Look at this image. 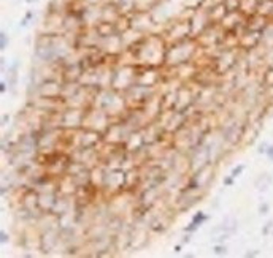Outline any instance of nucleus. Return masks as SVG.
Masks as SVG:
<instances>
[{
	"label": "nucleus",
	"mask_w": 273,
	"mask_h": 258,
	"mask_svg": "<svg viewBox=\"0 0 273 258\" xmlns=\"http://www.w3.org/2000/svg\"><path fill=\"white\" fill-rule=\"evenodd\" d=\"M243 169H244V166H243V165H238L237 168H233V171H232V176H233V177H237L238 174L243 171Z\"/></svg>",
	"instance_id": "nucleus-7"
},
{
	"label": "nucleus",
	"mask_w": 273,
	"mask_h": 258,
	"mask_svg": "<svg viewBox=\"0 0 273 258\" xmlns=\"http://www.w3.org/2000/svg\"><path fill=\"white\" fill-rule=\"evenodd\" d=\"M95 54L99 56V60H94V62H91L89 63V68H95V67H100L102 63H103V59L106 57V54L102 51L100 48H95ZM92 48H91V51H89V54H87V57H86V60H92Z\"/></svg>",
	"instance_id": "nucleus-2"
},
{
	"label": "nucleus",
	"mask_w": 273,
	"mask_h": 258,
	"mask_svg": "<svg viewBox=\"0 0 273 258\" xmlns=\"http://www.w3.org/2000/svg\"><path fill=\"white\" fill-rule=\"evenodd\" d=\"M32 17H34V13H32V11H27V15L24 16V19H22L21 25H22V27L29 25V22H30V19H32Z\"/></svg>",
	"instance_id": "nucleus-5"
},
{
	"label": "nucleus",
	"mask_w": 273,
	"mask_h": 258,
	"mask_svg": "<svg viewBox=\"0 0 273 258\" xmlns=\"http://www.w3.org/2000/svg\"><path fill=\"white\" fill-rule=\"evenodd\" d=\"M267 155L270 158H273V146H270V149H267Z\"/></svg>",
	"instance_id": "nucleus-11"
},
{
	"label": "nucleus",
	"mask_w": 273,
	"mask_h": 258,
	"mask_svg": "<svg viewBox=\"0 0 273 258\" xmlns=\"http://www.w3.org/2000/svg\"><path fill=\"white\" fill-rule=\"evenodd\" d=\"M224 184H225V185H232V184H233V176L232 177H225L224 179Z\"/></svg>",
	"instance_id": "nucleus-10"
},
{
	"label": "nucleus",
	"mask_w": 273,
	"mask_h": 258,
	"mask_svg": "<svg viewBox=\"0 0 273 258\" xmlns=\"http://www.w3.org/2000/svg\"><path fill=\"white\" fill-rule=\"evenodd\" d=\"M5 242H8V234L7 231H2L0 233V244H5Z\"/></svg>",
	"instance_id": "nucleus-9"
},
{
	"label": "nucleus",
	"mask_w": 273,
	"mask_h": 258,
	"mask_svg": "<svg viewBox=\"0 0 273 258\" xmlns=\"http://www.w3.org/2000/svg\"><path fill=\"white\" fill-rule=\"evenodd\" d=\"M206 220V215H203V212H198L192 217V222L189 223V227L186 228V231H195V230L198 228V225H200L202 222H205Z\"/></svg>",
	"instance_id": "nucleus-3"
},
{
	"label": "nucleus",
	"mask_w": 273,
	"mask_h": 258,
	"mask_svg": "<svg viewBox=\"0 0 273 258\" xmlns=\"http://www.w3.org/2000/svg\"><path fill=\"white\" fill-rule=\"evenodd\" d=\"M272 225H273L272 222H270V223H267V227H265V228H263V234H265V233H268V230H270V228H272Z\"/></svg>",
	"instance_id": "nucleus-12"
},
{
	"label": "nucleus",
	"mask_w": 273,
	"mask_h": 258,
	"mask_svg": "<svg viewBox=\"0 0 273 258\" xmlns=\"http://www.w3.org/2000/svg\"><path fill=\"white\" fill-rule=\"evenodd\" d=\"M5 86H7L5 82H3V84H0V92H5V90H7V87H5Z\"/></svg>",
	"instance_id": "nucleus-13"
},
{
	"label": "nucleus",
	"mask_w": 273,
	"mask_h": 258,
	"mask_svg": "<svg viewBox=\"0 0 273 258\" xmlns=\"http://www.w3.org/2000/svg\"><path fill=\"white\" fill-rule=\"evenodd\" d=\"M214 253H216V255H224V253H225V247L224 246H214Z\"/></svg>",
	"instance_id": "nucleus-6"
},
{
	"label": "nucleus",
	"mask_w": 273,
	"mask_h": 258,
	"mask_svg": "<svg viewBox=\"0 0 273 258\" xmlns=\"http://www.w3.org/2000/svg\"><path fill=\"white\" fill-rule=\"evenodd\" d=\"M268 209H270V208H268L267 203H262L261 208H259V212H261V214H267V212H268Z\"/></svg>",
	"instance_id": "nucleus-8"
},
{
	"label": "nucleus",
	"mask_w": 273,
	"mask_h": 258,
	"mask_svg": "<svg viewBox=\"0 0 273 258\" xmlns=\"http://www.w3.org/2000/svg\"><path fill=\"white\" fill-rule=\"evenodd\" d=\"M7 46H8V35L5 33V32H2L0 33V49H7Z\"/></svg>",
	"instance_id": "nucleus-4"
},
{
	"label": "nucleus",
	"mask_w": 273,
	"mask_h": 258,
	"mask_svg": "<svg viewBox=\"0 0 273 258\" xmlns=\"http://www.w3.org/2000/svg\"><path fill=\"white\" fill-rule=\"evenodd\" d=\"M200 52V46H198L195 38H187L181 40L176 43H170L165 51V65L170 68L184 65L192 60H195V56Z\"/></svg>",
	"instance_id": "nucleus-1"
}]
</instances>
